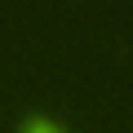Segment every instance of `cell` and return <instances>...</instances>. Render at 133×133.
Wrapping results in <instances>:
<instances>
[{"mask_svg": "<svg viewBox=\"0 0 133 133\" xmlns=\"http://www.w3.org/2000/svg\"><path fill=\"white\" fill-rule=\"evenodd\" d=\"M36 133H58V129H36Z\"/></svg>", "mask_w": 133, "mask_h": 133, "instance_id": "1", "label": "cell"}]
</instances>
